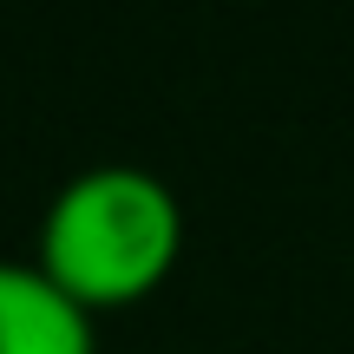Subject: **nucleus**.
<instances>
[{"instance_id":"obj_1","label":"nucleus","mask_w":354,"mask_h":354,"mask_svg":"<svg viewBox=\"0 0 354 354\" xmlns=\"http://www.w3.org/2000/svg\"><path fill=\"white\" fill-rule=\"evenodd\" d=\"M184 250V210L145 165H86L39 210L33 263L79 308H125L171 276Z\"/></svg>"},{"instance_id":"obj_2","label":"nucleus","mask_w":354,"mask_h":354,"mask_svg":"<svg viewBox=\"0 0 354 354\" xmlns=\"http://www.w3.org/2000/svg\"><path fill=\"white\" fill-rule=\"evenodd\" d=\"M0 354H99V335L39 263H0Z\"/></svg>"}]
</instances>
